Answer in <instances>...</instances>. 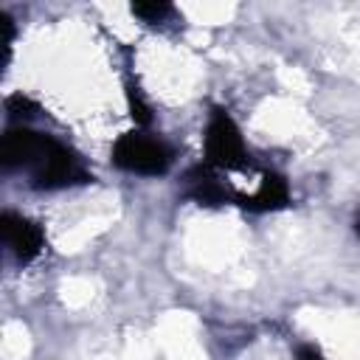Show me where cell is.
Masks as SVG:
<instances>
[{
    "label": "cell",
    "instance_id": "obj_1",
    "mask_svg": "<svg viewBox=\"0 0 360 360\" xmlns=\"http://www.w3.org/2000/svg\"><path fill=\"white\" fill-rule=\"evenodd\" d=\"M28 183L34 191H62L73 186H87L93 183V174L82 163V158L62 141L45 132L39 149L34 152L31 163L25 166Z\"/></svg>",
    "mask_w": 360,
    "mask_h": 360
},
{
    "label": "cell",
    "instance_id": "obj_2",
    "mask_svg": "<svg viewBox=\"0 0 360 360\" xmlns=\"http://www.w3.org/2000/svg\"><path fill=\"white\" fill-rule=\"evenodd\" d=\"M110 160L115 169L127 174H141V177H160L172 169L174 163V149L143 129H129L121 132L110 149Z\"/></svg>",
    "mask_w": 360,
    "mask_h": 360
},
{
    "label": "cell",
    "instance_id": "obj_3",
    "mask_svg": "<svg viewBox=\"0 0 360 360\" xmlns=\"http://www.w3.org/2000/svg\"><path fill=\"white\" fill-rule=\"evenodd\" d=\"M202 163L217 172H248L253 169L250 152L242 141V129L225 107H211L202 135Z\"/></svg>",
    "mask_w": 360,
    "mask_h": 360
},
{
    "label": "cell",
    "instance_id": "obj_4",
    "mask_svg": "<svg viewBox=\"0 0 360 360\" xmlns=\"http://www.w3.org/2000/svg\"><path fill=\"white\" fill-rule=\"evenodd\" d=\"M0 233L3 242L8 248V253L14 256L17 264H28L34 262L42 250H45V231L37 219L17 214V211H3L0 214Z\"/></svg>",
    "mask_w": 360,
    "mask_h": 360
},
{
    "label": "cell",
    "instance_id": "obj_5",
    "mask_svg": "<svg viewBox=\"0 0 360 360\" xmlns=\"http://www.w3.org/2000/svg\"><path fill=\"white\" fill-rule=\"evenodd\" d=\"M183 194L197 205H233L236 200V188H231L208 163H197L186 172Z\"/></svg>",
    "mask_w": 360,
    "mask_h": 360
},
{
    "label": "cell",
    "instance_id": "obj_6",
    "mask_svg": "<svg viewBox=\"0 0 360 360\" xmlns=\"http://www.w3.org/2000/svg\"><path fill=\"white\" fill-rule=\"evenodd\" d=\"M233 205L250 211V214H267V211H281L290 205V186L287 177L278 172H264L259 180V188L253 194L236 191Z\"/></svg>",
    "mask_w": 360,
    "mask_h": 360
},
{
    "label": "cell",
    "instance_id": "obj_7",
    "mask_svg": "<svg viewBox=\"0 0 360 360\" xmlns=\"http://www.w3.org/2000/svg\"><path fill=\"white\" fill-rule=\"evenodd\" d=\"M127 104H129V115H132V121L138 127H146L152 121V110L143 101V96H141V90H138V84L132 79H127Z\"/></svg>",
    "mask_w": 360,
    "mask_h": 360
},
{
    "label": "cell",
    "instance_id": "obj_8",
    "mask_svg": "<svg viewBox=\"0 0 360 360\" xmlns=\"http://www.w3.org/2000/svg\"><path fill=\"white\" fill-rule=\"evenodd\" d=\"M129 11H132V17H138L143 22H163L174 8L169 3H155L152 0V3H132Z\"/></svg>",
    "mask_w": 360,
    "mask_h": 360
},
{
    "label": "cell",
    "instance_id": "obj_9",
    "mask_svg": "<svg viewBox=\"0 0 360 360\" xmlns=\"http://www.w3.org/2000/svg\"><path fill=\"white\" fill-rule=\"evenodd\" d=\"M6 110H8V115H11V118H22V124H25L28 118H34V115L39 112V104H37V101H31L28 96L17 93V96H11V98L6 101Z\"/></svg>",
    "mask_w": 360,
    "mask_h": 360
},
{
    "label": "cell",
    "instance_id": "obj_10",
    "mask_svg": "<svg viewBox=\"0 0 360 360\" xmlns=\"http://www.w3.org/2000/svg\"><path fill=\"white\" fill-rule=\"evenodd\" d=\"M295 357H298V360H323L321 349L312 346V343H301V346L295 349Z\"/></svg>",
    "mask_w": 360,
    "mask_h": 360
},
{
    "label": "cell",
    "instance_id": "obj_11",
    "mask_svg": "<svg viewBox=\"0 0 360 360\" xmlns=\"http://www.w3.org/2000/svg\"><path fill=\"white\" fill-rule=\"evenodd\" d=\"M354 231H357V236H360V217H357V222H354Z\"/></svg>",
    "mask_w": 360,
    "mask_h": 360
}]
</instances>
